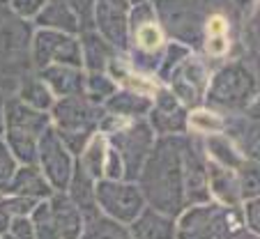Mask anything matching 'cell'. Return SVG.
<instances>
[{
	"mask_svg": "<svg viewBox=\"0 0 260 239\" xmlns=\"http://www.w3.org/2000/svg\"><path fill=\"white\" fill-rule=\"evenodd\" d=\"M76 156L64 147L53 127H49L37 141V168L53 191H64L72 180Z\"/></svg>",
	"mask_w": 260,
	"mask_h": 239,
	"instance_id": "obj_7",
	"label": "cell"
},
{
	"mask_svg": "<svg viewBox=\"0 0 260 239\" xmlns=\"http://www.w3.org/2000/svg\"><path fill=\"white\" fill-rule=\"evenodd\" d=\"M49 127V113L35 111L19 97L5 104V138L3 143L19 161V166H37V141Z\"/></svg>",
	"mask_w": 260,
	"mask_h": 239,
	"instance_id": "obj_3",
	"label": "cell"
},
{
	"mask_svg": "<svg viewBox=\"0 0 260 239\" xmlns=\"http://www.w3.org/2000/svg\"><path fill=\"white\" fill-rule=\"evenodd\" d=\"M7 193L23 195V198H32V200L42 202V200H49L55 191L51 189V184L46 182V177L42 175V170L37 166H19L14 177H12V184L7 189Z\"/></svg>",
	"mask_w": 260,
	"mask_h": 239,
	"instance_id": "obj_17",
	"label": "cell"
},
{
	"mask_svg": "<svg viewBox=\"0 0 260 239\" xmlns=\"http://www.w3.org/2000/svg\"><path fill=\"white\" fill-rule=\"evenodd\" d=\"M67 198L79 207V212L83 214V221L92 219V216L99 214L97 210V202H94V180L79 166L74 163V173H72V180H69L67 189H64Z\"/></svg>",
	"mask_w": 260,
	"mask_h": 239,
	"instance_id": "obj_18",
	"label": "cell"
},
{
	"mask_svg": "<svg viewBox=\"0 0 260 239\" xmlns=\"http://www.w3.org/2000/svg\"><path fill=\"white\" fill-rule=\"evenodd\" d=\"M106 152H108V141L106 133L97 131L92 133V138L88 141V145L83 147L79 156H76V163L92 177L94 182L104 177V161H106Z\"/></svg>",
	"mask_w": 260,
	"mask_h": 239,
	"instance_id": "obj_20",
	"label": "cell"
},
{
	"mask_svg": "<svg viewBox=\"0 0 260 239\" xmlns=\"http://www.w3.org/2000/svg\"><path fill=\"white\" fill-rule=\"evenodd\" d=\"M207 189H210V200H214L216 205H226V207L242 205L237 173L231 170V168L207 161Z\"/></svg>",
	"mask_w": 260,
	"mask_h": 239,
	"instance_id": "obj_15",
	"label": "cell"
},
{
	"mask_svg": "<svg viewBox=\"0 0 260 239\" xmlns=\"http://www.w3.org/2000/svg\"><path fill=\"white\" fill-rule=\"evenodd\" d=\"M102 180H124V163H122V159H120V154L111 145H108V152H106Z\"/></svg>",
	"mask_w": 260,
	"mask_h": 239,
	"instance_id": "obj_30",
	"label": "cell"
},
{
	"mask_svg": "<svg viewBox=\"0 0 260 239\" xmlns=\"http://www.w3.org/2000/svg\"><path fill=\"white\" fill-rule=\"evenodd\" d=\"M16 97H19L23 104H28L30 108L42 111V113H49L55 104L53 92H51L49 85H46L40 76L37 78H23V83H21Z\"/></svg>",
	"mask_w": 260,
	"mask_h": 239,
	"instance_id": "obj_22",
	"label": "cell"
},
{
	"mask_svg": "<svg viewBox=\"0 0 260 239\" xmlns=\"http://www.w3.org/2000/svg\"><path fill=\"white\" fill-rule=\"evenodd\" d=\"M255 97H258V83L253 74L242 64H228L207 81L203 101L207 108H214V111L240 113L251 106Z\"/></svg>",
	"mask_w": 260,
	"mask_h": 239,
	"instance_id": "obj_4",
	"label": "cell"
},
{
	"mask_svg": "<svg viewBox=\"0 0 260 239\" xmlns=\"http://www.w3.org/2000/svg\"><path fill=\"white\" fill-rule=\"evenodd\" d=\"M102 108L106 113H111V115L124 117V120H138V117H147L150 108H152V97L134 92V90L118 88L102 104Z\"/></svg>",
	"mask_w": 260,
	"mask_h": 239,
	"instance_id": "obj_16",
	"label": "cell"
},
{
	"mask_svg": "<svg viewBox=\"0 0 260 239\" xmlns=\"http://www.w3.org/2000/svg\"><path fill=\"white\" fill-rule=\"evenodd\" d=\"M35 207H37V200H32V198H23V195H14V193L0 195V210L5 212L10 219H14V216H30Z\"/></svg>",
	"mask_w": 260,
	"mask_h": 239,
	"instance_id": "obj_27",
	"label": "cell"
},
{
	"mask_svg": "<svg viewBox=\"0 0 260 239\" xmlns=\"http://www.w3.org/2000/svg\"><path fill=\"white\" fill-rule=\"evenodd\" d=\"M94 202L102 216L127 228L145 207L141 189L129 180H97L94 182Z\"/></svg>",
	"mask_w": 260,
	"mask_h": 239,
	"instance_id": "obj_6",
	"label": "cell"
},
{
	"mask_svg": "<svg viewBox=\"0 0 260 239\" xmlns=\"http://www.w3.org/2000/svg\"><path fill=\"white\" fill-rule=\"evenodd\" d=\"M51 64L81 67V46L58 32H42L35 42V67L46 69Z\"/></svg>",
	"mask_w": 260,
	"mask_h": 239,
	"instance_id": "obj_10",
	"label": "cell"
},
{
	"mask_svg": "<svg viewBox=\"0 0 260 239\" xmlns=\"http://www.w3.org/2000/svg\"><path fill=\"white\" fill-rule=\"evenodd\" d=\"M118 90V83L113 78L104 72H90L85 74V88H83V97H88L92 104L102 106L111 94Z\"/></svg>",
	"mask_w": 260,
	"mask_h": 239,
	"instance_id": "obj_24",
	"label": "cell"
},
{
	"mask_svg": "<svg viewBox=\"0 0 260 239\" xmlns=\"http://www.w3.org/2000/svg\"><path fill=\"white\" fill-rule=\"evenodd\" d=\"M132 239H175V216H168L154 207H143L141 214L127 225Z\"/></svg>",
	"mask_w": 260,
	"mask_h": 239,
	"instance_id": "obj_13",
	"label": "cell"
},
{
	"mask_svg": "<svg viewBox=\"0 0 260 239\" xmlns=\"http://www.w3.org/2000/svg\"><path fill=\"white\" fill-rule=\"evenodd\" d=\"M7 234H12L14 239H35V225L30 221V216H14V219H10Z\"/></svg>",
	"mask_w": 260,
	"mask_h": 239,
	"instance_id": "obj_31",
	"label": "cell"
},
{
	"mask_svg": "<svg viewBox=\"0 0 260 239\" xmlns=\"http://www.w3.org/2000/svg\"><path fill=\"white\" fill-rule=\"evenodd\" d=\"M240 210H242V219H244V228L258 234L260 232V202H258V198L244 200L240 205Z\"/></svg>",
	"mask_w": 260,
	"mask_h": 239,
	"instance_id": "obj_29",
	"label": "cell"
},
{
	"mask_svg": "<svg viewBox=\"0 0 260 239\" xmlns=\"http://www.w3.org/2000/svg\"><path fill=\"white\" fill-rule=\"evenodd\" d=\"M46 202H49L51 221H53V228L60 239H79L83 234V214L69 200L64 191H55Z\"/></svg>",
	"mask_w": 260,
	"mask_h": 239,
	"instance_id": "obj_12",
	"label": "cell"
},
{
	"mask_svg": "<svg viewBox=\"0 0 260 239\" xmlns=\"http://www.w3.org/2000/svg\"><path fill=\"white\" fill-rule=\"evenodd\" d=\"M182 136L157 138L136 180L145 205L175 219L187 207L184 173H182Z\"/></svg>",
	"mask_w": 260,
	"mask_h": 239,
	"instance_id": "obj_1",
	"label": "cell"
},
{
	"mask_svg": "<svg viewBox=\"0 0 260 239\" xmlns=\"http://www.w3.org/2000/svg\"><path fill=\"white\" fill-rule=\"evenodd\" d=\"M216 214L219 205L214 200L184 207L175 219V239H216Z\"/></svg>",
	"mask_w": 260,
	"mask_h": 239,
	"instance_id": "obj_11",
	"label": "cell"
},
{
	"mask_svg": "<svg viewBox=\"0 0 260 239\" xmlns=\"http://www.w3.org/2000/svg\"><path fill=\"white\" fill-rule=\"evenodd\" d=\"M203 152H205L207 161L216 163V166H223V168H231V170H237V168L249 159L226 133H212V136H205Z\"/></svg>",
	"mask_w": 260,
	"mask_h": 239,
	"instance_id": "obj_19",
	"label": "cell"
},
{
	"mask_svg": "<svg viewBox=\"0 0 260 239\" xmlns=\"http://www.w3.org/2000/svg\"><path fill=\"white\" fill-rule=\"evenodd\" d=\"M228 239H258V234L251 232V230H246V228H242V230H237L235 234H231Z\"/></svg>",
	"mask_w": 260,
	"mask_h": 239,
	"instance_id": "obj_32",
	"label": "cell"
},
{
	"mask_svg": "<svg viewBox=\"0 0 260 239\" xmlns=\"http://www.w3.org/2000/svg\"><path fill=\"white\" fill-rule=\"evenodd\" d=\"M228 21L221 14L212 16L207 23V42H205V51L212 58H221L228 53Z\"/></svg>",
	"mask_w": 260,
	"mask_h": 239,
	"instance_id": "obj_25",
	"label": "cell"
},
{
	"mask_svg": "<svg viewBox=\"0 0 260 239\" xmlns=\"http://www.w3.org/2000/svg\"><path fill=\"white\" fill-rule=\"evenodd\" d=\"M79 239H132V237H129V230L124 228V225L97 214L85 221L83 234H81Z\"/></svg>",
	"mask_w": 260,
	"mask_h": 239,
	"instance_id": "obj_23",
	"label": "cell"
},
{
	"mask_svg": "<svg viewBox=\"0 0 260 239\" xmlns=\"http://www.w3.org/2000/svg\"><path fill=\"white\" fill-rule=\"evenodd\" d=\"M187 129L193 131L196 136H212V133H223L226 131V117L219 111L207 106L191 108L187 115Z\"/></svg>",
	"mask_w": 260,
	"mask_h": 239,
	"instance_id": "obj_21",
	"label": "cell"
},
{
	"mask_svg": "<svg viewBox=\"0 0 260 239\" xmlns=\"http://www.w3.org/2000/svg\"><path fill=\"white\" fill-rule=\"evenodd\" d=\"M207 72L201 67V62H184L171 74L168 78V90L175 94V99L182 106L191 111V108L203 106V97L207 90Z\"/></svg>",
	"mask_w": 260,
	"mask_h": 239,
	"instance_id": "obj_9",
	"label": "cell"
},
{
	"mask_svg": "<svg viewBox=\"0 0 260 239\" xmlns=\"http://www.w3.org/2000/svg\"><path fill=\"white\" fill-rule=\"evenodd\" d=\"M7 228H10V216H7L5 212L0 210V234H5Z\"/></svg>",
	"mask_w": 260,
	"mask_h": 239,
	"instance_id": "obj_33",
	"label": "cell"
},
{
	"mask_svg": "<svg viewBox=\"0 0 260 239\" xmlns=\"http://www.w3.org/2000/svg\"><path fill=\"white\" fill-rule=\"evenodd\" d=\"M187 115L189 111L175 99L168 88H159L152 97V108L147 113V124L154 136H182L187 133Z\"/></svg>",
	"mask_w": 260,
	"mask_h": 239,
	"instance_id": "obj_8",
	"label": "cell"
},
{
	"mask_svg": "<svg viewBox=\"0 0 260 239\" xmlns=\"http://www.w3.org/2000/svg\"><path fill=\"white\" fill-rule=\"evenodd\" d=\"M106 141L120 154V159H122L124 180L136 182L147 154H150L154 141H157V136L150 129L145 117H138V120H127L120 129L106 133Z\"/></svg>",
	"mask_w": 260,
	"mask_h": 239,
	"instance_id": "obj_5",
	"label": "cell"
},
{
	"mask_svg": "<svg viewBox=\"0 0 260 239\" xmlns=\"http://www.w3.org/2000/svg\"><path fill=\"white\" fill-rule=\"evenodd\" d=\"M108 62H111V53H108L106 44L102 39H90L88 44L81 49V67L90 72H106Z\"/></svg>",
	"mask_w": 260,
	"mask_h": 239,
	"instance_id": "obj_26",
	"label": "cell"
},
{
	"mask_svg": "<svg viewBox=\"0 0 260 239\" xmlns=\"http://www.w3.org/2000/svg\"><path fill=\"white\" fill-rule=\"evenodd\" d=\"M0 239H14V237H12V234H7V232H5V234H0Z\"/></svg>",
	"mask_w": 260,
	"mask_h": 239,
	"instance_id": "obj_34",
	"label": "cell"
},
{
	"mask_svg": "<svg viewBox=\"0 0 260 239\" xmlns=\"http://www.w3.org/2000/svg\"><path fill=\"white\" fill-rule=\"evenodd\" d=\"M51 127L60 136L69 152L79 156L92 133L99 131V122L104 117V108L92 104L88 97H64L55 99L53 108L49 111Z\"/></svg>",
	"mask_w": 260,
	"mask_h": 239,
	"instance_id": "obj_2",
	"label": "cell"
},
{
	"mask_svg": "<svg viewBox=\"0 0 260 239\" xmlns=\"http://www.w3.org/2000/svg\"><path fill=\"white\" fill-rule=\"evenodd\" d=\"M40 78L49 85L55 99L79 97L85 88V72L81 67H69V64H51L46 69H40Z\"/></svg>",
	"mask_w": 260,
	"mask_h": 239,
	"instance_id": "obj_14",
	"label": "cell"
},
{
	"mask_svg": "<svg viewBox=\"0 0 260 239\" xmlns=\"http://www.w3.org/2000/svg\"><path fill=\"white\" fill-rule=\"evenodd\" d=\"M16 168H19V161H16L12 152L7 150V145L0 141V195L7 193L12 184V177H14Z\"/></svg>",
	"mask_w": 260,
	"mask_h": 239,
	"instance_id": "obj_28",
	"label": "cell"
}]
</instances>
